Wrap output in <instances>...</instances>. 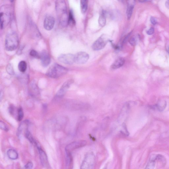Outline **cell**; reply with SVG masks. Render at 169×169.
I'll return each mask as SVG.
<instances>
[{"label": "cell", "instance_id": "obj_5", "mask_svg": "<svg viewBox=\"0 0 169 169\" xmlns=\"http://www.w3.org/2000/svg\"><path fill=\"white\" fill-rule=\"evenodd\" d=\"M95 158L94 154L92 152L87 153L83 161L81 168L90 169L93 168L95 163Z\"/></svg>", "mask_w": 169, "mask_h": 169}, {"label": "cell", "instance_id": "obj_21", "mask_svg": "<svg viewBox=\"0 0 169 169\" xmlns=\"http://www.w3.org/2000/svg\"><path fill=\"white\" fill-rule=\"evenodd\" d=\"M80 7L82 13H86L88 9V0H81Z\"/></svg>", "mask_w": 169, "mask_h": 169}, {"label": "cell", "instance_id": "obj_4", "mask_svg": "<svg viewBox=\"0 0 169 169\" xmlns=\"http://www.w3.org/2000/svg\"><path fill=\"white\" fill-rule=\"evenodd\" d=\"M11 9L8 6H2L0 13V21L1 30L3 29L5 25L10 22L11 16Z\"/></svg>", "mask_w": 169, "mask_h": 169}, {"label": "cell", "instance_id": "obj_26", "mask_svg": "<svg viewBox=\"0 0 169 169\" xmlns=\"http://www.w3.org/2000/svg\"><path fill=\"white\" fill-rule=\"evenodd\" d=\"M0 128L1 129L6 131V132L9 130V128L7 126L4 122L2 121L0 122Z\"/></svg>", "mask_w": 169, "mask_h": 169}, {"label": "cell", "instance_id": "obj_1", "mask_svg": "<svg viewBox=\"0 0 169 169\" xmlns=\"http://www.w3.org/2000/svg\"><path fill=\"white\" fill-rule=\"evenodd\" d=\"M55 9L60 24L63 27L68 25V17L66 3L64 0H56Z\"/></svg>", "mask_w": 169, "mask_h": 169}, {"label": "cell", "instance_id": "obj_29", "mask_svg": "<svg viewBox=\"0 0 169 169\" xmlns=\"http://www.w3.org/2000/svg\"><path fill=\"white\" fill-rule=\"evenodd\" d=\"M33 167V164L31 162H28L25 166V168L31 169Z\"/></svg>", "mask_w": 169, "mask_h": 169}, {"label": "cell", "instance_id": "obj_13", "mask_svg": "<svg viewBox=\"0 0 169 169\" xmlns=\"http://www.w3.org/2000/svg\"><path fill=\"white\" fill-rule=\"evenodd\" d=\"M126 15L128 20H130L132 15L134 8L135 6V0H127Z\"/></svg>", "mask_w": 169, "mask_h": 169}, {"label": "cell", "instance_id": "obj_20", "mask_svg": "<svg viewBox=\"0 0 169 169\" xmlns=\"http://www.w3.org/2000/svg\"><path fill=\"white\" fill-rule=\"evenodd\" d=\"M167 106V103L166 101H161L159 102L157 104L152 107L153 108L156 109L159 111H163L165 109Z\"/></svg>", "mask_w": 169, "mask_h": 169}, {"label": "cell", "instance_id": "obj_11", "mask_svg": "<svg viewBox=\"0 0 169 169\" xmlns=\"http://www.w3.org/2000/svg\"><path fill=\"white\" fill-rule=\"evenodd\" d=\"M73 80L70 79L64 83L58 92L56 96L59 97H61L64 96L70 85L73 83Z\"/></svg>", "mask_w": 169, "mask_h": 169}, {"label": "cell", "instance_id": "obj_34", "mask_svg": "<svg viewBox=\"0 0 169 169\" xmlns=\"http://www.w3.org/2000/svg\"><path fill=\"white\" fill-rule=\"evenodd\" d=\"M14 0H10V1L11 2H14Z\"/></svg>", "mask_w": 169, "mask_h": 169}, {"label": "cell", "instance_id": "obj_15", "mask_svg": "<svg viewBox=\"0 0 169 169\" xmlns=\"http://www.w3.org/2000/svg\"><path fill=\"white\" fill-rule=\"evenodd\" d=\"M125 59L122 57L116 59L112 64L111 68L113 69H116L122 67L125 63Z\"/></svg>", "mask_w": 169, "mask_h": 169}, {"label": "cell", "instance_id": "obj_3", "mask_svg": "<svg viewBox=\"0 0 169 169\" xmlns=\"http://www.w3.org/2000/svg\"><path fill=\"white\" fill-rule=\"evenodd\" d=\"M19 38L15 32H11L6 36L5 40V46L7 50L12 51L16 50L19 45Z\"/></svg>", "mask_w": 169, "mask_h": 169}, {"label": "cell", "instance_id": "obj_18", "mask_svg": "<svg viewBox=\"0 0 169 169\" xmlns=\"http://www.w3.org/2000/svg\"><path fill=\"white\" fill-rule=\"evenodd\" d=\"M98 23L100 25L103 27L105 26L106 23V18L105 14L104 11H102L100 14L98 19Z\"/></svg>", "mask_w": 169, "mask_h": 169}, {"label": "cell", "instance_id": "obj_30", "mask_svg": "<svg viewBox=\"0 0 169 169\" xmlns=\"http://www.w3.org/2000/svg\"><path fill=\"white\" fill-rule=\"evenodd\" d=\"M150 21H151L152 24L154 25H156L157 23V21L156 19L153 17H151V18H150Z\"/></svg>", "mask_w": 169, "mask_h": 169}, {"label": "cell", "instance_id": "obj_16", "mask_svg": "<svg viewBox=\"0 0 169 169\" xmlns=\"http://www.w3.org/2000/svg\"><path fill=\"white\" fill-rule=\"evenodd\" d=\"M29 124V121L27 120L22 122L19 126L17 131V135L18 137H20L23 131H25V134L27 130L28 129V126Z\"/></svg>", "mask_w": 169, "mask_h": 169}, {"label": "cell", "instance_id": "obj_12", "mask_svg": "<svg viewBox=\"0 0 169 169\" xmlns=\"http://www.w3.org/2000/svg\"><path fill=\"white\" fill-rule=\"evenodd\" d=\"M37 146L39 154V157L41 163L44 167H48L49 166L47 157L45 152L40 147L36 145Z\"/></svg>", "mask_w": 169, "mask_h": 169}, {"label": "cell", "instance_id": "obj_7", "mask_svg": "<svg viewBox=\"0 0 169 169\" xmlns=\"http://www.w3.org/2000/svg\"><path fill=\"white\" fill-rule=\"evenodd\" d=\"M85 141H79L69 144L65 148L67 155H71V153L74 150L83 147L86 145Z\"/></svg>", "mask_w": 169, "mask_h": 169}, {"label": "cell", "instance_id": "obj_22", "mask_svg": "<svg viewBox=\"0 0 169 169\" xmlns=\"http://www.w3.org/2000/svg\"><path fill=\"white\" fill-rule=\"evenodd\" d=\"M27 64L25 61H21L18 64V69L22 73L25 72L27 69Z\"/></svg>", "mask_w": 169, "mask_h": 169}, {"label": "cell", "instance_id": "obj_32", "mask_svg": "<svg viewBox=\"0 0 169 169\" xmlns=\"http://www.w3.org/2000/svg\"><path fill=\"white\" fill-rule=\"evenodd\" d=\"M166 7L169 10V0H167L165 3Z\"/></svg>", "mask_w": 169, "mask_h": 169}, {"label": "cell", "instance_id": "obj_6", "mask_svg": "<svg viewBox=\"0 0 169 169\" xmlns=\"http://www.w3.org/2000/svg\"><path fill=\"white\" fill-rule=\"evenodd\" d=\"M109 40V39L107 35H102L94 42L92 45L93 50L99 51L104 48Z\"/></svg>", "mask_w": 169, "mask_h": 169}, {"label": "cell", "instance_id": "obj_14", "mask_svg": "<svg viewBox=\"0 0 169 169\" xmlns=\"http://www.w3.org/2000/svg\"><path fill=\"white\" fill-rule=\"evenodd\" d=\"M42 65L44 67H47L51 62L50 55L47 51L42 52L40 55V58Z\"/></svg>", "mask_w": 169, "mask_h": 169}, {"label": "cell", "instance_id": "obj_25", "mask_svg": "<svg viewBox=\"0 0 169 169\" xmlns=\"http://www.w3.org/2000/svg\"><path fill=\"white\" fill-rule=\"evenodd\" d=\"M30 55L32 57L36 58H40V55L35 50H31L30 52Z\"/></svg>", "mask_w": 169, "mask_h": 169}, {"label": "cell", "instance_id": "obj_33", "mask_svg": "<svg viewBox=\"0 0 169 169\" xmlns=\"http://www.w3.org/2000/svg\"><path fill=\"white\" fill-rule=\"evenodd\" d=\"M148 1L149 0H138V1L141 3L146 2Z\"/></svg>", "mask_w": 169, "mask_h": 169}, {"label": "cell", "instance_id": "obj_28", "mask_svg": "<svg viewBox=\"0 0 169 169\" xmlns=\"http://www.w3.org/2000/svg\"><path fill=\"white\" fill-rule=\"evenodd\" d=\"M7 71L10 75H13L14 73V70L11 64H9L7 67Z\"/></svg>", "mask_w": 169, "mask_h": 169}, {"label": "cell", "instance_id": "obj_9", "mask_svg": "<svg viewBox=\"0 0 169 169\" xmlns=\"http://www.w3.org/2000/svg\"><path fill=\"white\" fill-rule=\"evenodd\" d=\"M89 58V56L84 52H80L75 55V63L78 64L86 63Z\"/></svg>", "mask_w": 169, "mask_h": 169}, {"label": "cell", "instance_id": "obj_17", "mask_svg": "<svg viewBox=\"0 0 169 169\" xmlns=\"http://www.w3.org/2000/svg\"><path fill=\"white\" fill-rule=\"evenodd\" d=\"M7 156L9 158L13 160H15L18 157V155L15 150L13 149H10L7 151Z\"/></svg>", "mask_w": 169, "mask_h": 169}, {"label": "cell", "instance_id": "obj_24", "mask_svg": "<svg viewBox=\"0 0 169 169\" xmlns=\"http://www.w3.org/2000/svg\"><path fill=\"white\" fill-rule=\"evenodd\" d=\"M23 112L22 107H20L18 110V121H21L23 117Z\"/></svg>", "mask_w": 169, "mask_h": 169}, {"label": "cell", "instance_id": "obj_23", "mask_svg": "<svg viewBox=\"0 0 169 169\" xmlns=\"http://www.w3.org/2000/svg\"><path fill=\"white\" fill-rule=\"evenodd\" d=\"M25 135L26 138L31 143H34L35 144L36 142H35V140H34L33 137H32V134L29 130H28V129L26 130Z\"/></svg>", "mask_w": 169, "mask_h": 169}, {"label": "cell", "instance_id": "obj_31", "mask_svg": "<svg viewBox=\"0 0 169 169\" xmlns=\"http://www.w3.org/2000/svg\"><path fill=\"white\" fill-rule=\"evenodd\" d=\"M154 29L153 27L150 28V29L147 31V34L149 35H151L154 34Z\"/></svg>", "mask_w": 169, "mask_h": 169}, {"label": "cell", "instance_id": "obj_2", "mask_svg": "<svg viewBox=\"0 0 169 169\" xmlns=\"http://www.w3.org/2000/svg\"><path fill=\"white\" fill-rule=\"evenodd\" d=\"M67 68L58 64H55L49 68L47 72V76L52 78H58L66 74Z\"/></svg>", "mask_w": 169, "mask_h": 169}, {"label": "cell", "instance_id": "obj_10", "mask_svg": "<svg viewBox=\"0 0 169 169\" xmlns=\"http://www.w3.org/2000/svg\"><path fill=\"white\" fill-rule=\"evenodd\" d=\"M55 18L50 15L46 16L44 22V29L47 31H50L52 30L55 24Z\"/></svg>", "mask_w": 169, "mask_h": 169}, {"label": "cell", "instance_id": "obj_27", "mask_svg": "<svg viewBox=\"0 0 169 169\" xmlns=\"http://www.w3.org/2000/svg\"><path fill=\"white\" fill-rule=\"evenodd\" d=\"M137 38L135 36H133L129 40V43L131 45L133 46L137 44Z\"/></svg>", "mask_w": 169, "mask_h": 169}, {"label": "cell", "instance_id": "obj_35", "mask_svg": "<svg viewBox=\"0 0 169 169\" xmlns=\"http://www.w3.org/2000/svg\"><path fill=\"white\" fill-rule=\"evenodd\" d=\"M168 52L169 54V47L168 48Z\"/></svg>", "mask_w": 169, "mask_h": 169}, {"label": "cell", "instance_id": "obj_8", "mask_svg": "<svg viewBox=\"0 0 169 169\" xmlns=\"http://www.w3.org/2000/svg\"><path fill=\"white\" fill-rule=\"evenodd\" d=\"M58 60L61 63L67 64H72L75 63V55L71 54H64L60 56Z\"/></svg>", "mask_w": 169, "mask_h": 169}, {"label": "cell", "instance_id": "obj_19", "mask_svg": "<svg viewBox=\"0 0 169 169\" xmlns=\"http://www.w3.org/2000/svg\"><path fill=\"white\" fill-rule=\"evenodd\" d=\"M76 22L75 20L73 11L72 10L69 11L68 17V25L73 26L76 25Z\"/></svg>", "mask_w": 169, "mask_h": 169}]
</instances>
